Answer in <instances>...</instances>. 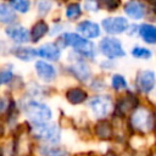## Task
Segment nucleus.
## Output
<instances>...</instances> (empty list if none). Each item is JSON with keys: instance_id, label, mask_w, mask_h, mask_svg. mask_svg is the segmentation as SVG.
I'll list each match as a JSON object with an SVG mask.
<instances>
[{"instance_id": "nucleus-35", "label": "nucleus", "mask_w": 156, "mask_h": 156, "mask_svg": "<svg viewBox=\"0 0 156 156\" xmlns=\"http://www.w3.org/2000/svg\"><path fill=\"white\" fill-rule=\"evenodd\" d=\"M149 1H150V0H149Z\"/></svg>"}, {"instance_id": "nucleus-2", "label": "nucleus", "mask_w": 156, "mask_h": 156, "mask_svg": "<svg viewBox=\"0 0 156 156\" xmlns=\"http://www.w3.org/2000/svg\"><path fill=\"white\" fill-rule=\"evenodd\" d=\"M61 41L65 43L66 45L72 46L76 51H78L80 55L87 56V57H94L95 56V46L91 41L84 39L83 37L74 34V33H66L60 38Z\"/></svg>"}, {"instance_id": "nucleus-3", "label": "nucleus", "mask_w": 156, "mask_h": 156, "mask_svg": "<svg viewBox=\"0 0 156 156\" xmlns=\"http://www.w3.org/2000/svg\"><path fill=\"white\" fill-rule=\"evenodd\" d=\"M32 132L38 139L45 141L56 143L60 140V130L55 124H49L46 122H33Z\"/></svg>"}, {"instance_id": "nucleus-34", "label": "nucleus", "mask_w": 156, "mask_h": 156, "mask_svg": "<svg viewBox=\"0 0 156 156\" xmlns=\"http://www.w3.org/2000/svg\"><path fill=\"white\" fill-rule=\"evenodd\" d=\"M155 156H156V155H155Z\"/></svg>"}, {"instance_id": "nucleus-18", "label": "nucleus", "mask_w": 156, "mask_h": 156, "mask_svg": "<svg viewBox=\"0 0 156 156\" xmlns=\"http://www.w3.org/2000/svg\"><path fill=\"white\" fill-rule=\"evenodd\" d=\"M95 133L100 139H110L112 136V124L107 121H101L95 127Z\"/></svg>"}, {"instance_id": "nucleus-30", "label": "nucleus", "mask_w": 156, "mask_h": 156, "mask_svg": "<svg viewBox=\"0 0 156 156\" xmlns=\"http://www.w3.org/2000/svg\"><path fill=\"white\" fill-rule=\"evenodd\" d=\"M85 9L88 11H96L99 9V2L96 0H87L85 1Z\"/></svg>"}, {"instance_id": "nucleus-12", "label": "nucleus", "mask_w": 156, "mask_h": 156, "mask_svg": "<svg viewBox=\"0 0 156 156\" xmlns=\"http://www.w3.org/2000/svg\"><path fill=\"white\" fill-rule=\"evenodd\" d=\"M77 30L85 38H96L100 34V28L91 21H83L77 26Z\"/></svg>"}, {"instance_id": "nucleus-27", "label": "nucleus", "mask_w": 156, "mask_h": 156, "mask_svg": "<svg viewBox=\"0 0 156 156\" xmlns=\"http://www.w3.org/2000/svg\"><path fill=\"white\" fill-rule=\"evenodd\" d=\"M121 4V0H99V5H101L104 9L112 11L115 9H117Z\"/></svg>"}, {"instance_id": "nucleus-15", "label": "nucleus", "mask_w": 156, "mask_h": 156, "mask_svg": "<svg viewBox=\"0 0 156 156\" xmlns=\"http://www.w3.org/2000/svg\"><path fill=\"white\" fill-rule=\"evenodd\" d=\"M87 98H88V94L80 88H72L66 93V99L73 105L82 104L83 101L87 100Z\"/></svg>"}, {"instance_id": "nucleus-1", "label": "nucleus", "mask_w": 156, "mask_h": 156, "mask_svg": "<svg viewBox=\"0 0 156 156\" xmlns=\"http://www.w3.org/2000/svg\"><path fill=\"white\" fill-rule=\"evenodd\" d=\"M130 124L139 132L154 130L156 129V113L145 107H139L133 112L130 117Z\"/></svg>"}, {"instance_id": "nucleus-5", "label": "nucleus", "mask_w": 156, "mask_h": 156, "mask_svg": "<svg viewBox=\"0 0 156 156\" xmlns=\"http://www.w3.org/2000/svg\"><path fill=\"white\" fill-rule=\"evenodd\" d=\"M100 50L108 58L124 56V50L122 48V44L116 38H104L100 41Z\"/></svg>"}, {"instance_id": "nucleus-29", "label": "nucleus", "mask_w": 156, "mask_h": 156, "mask_svg": "<svg viewBox=\"0 0 156 156\" xmlns=\"http://www.w3.org/2000/svg\"><path fill=\"white\" fill-rule=\"evenodd\" d=\"M12 79V73L10 71H1L0 72V84H6Z\"/></svg>"}, {"instance_id": "nucleus-4", "label": "nucleus", "mask_w": 156, "mask_h": 156, "mask_svg": "<svg viewBox=\"0 0 156 156\" xmlns=\"http://www.w3.org/2000/svg\"><path fill=\"white\" fill-rule=\"evenodd\" d=\"M24 111L32 122H48L51 118V110L45 104L38 101L28 102Z\"/></svg>"}, {"instance_id": "nucleus-9", "label": "nucleus", "mask_w": 156, "mask_h": 156, "mask_svg": "<svg viewBox=\"0 0 156 156\" xmlns=\"http://www.w3.org/2000/svg\"><path fill=\"white\" fill-rule=\"evenodd\" d=\"M155 85V73L152 71H140L136 76V87L141 93H149Z\"/></svg>"}, {"instance_id": "nucleus-8", "label": "nucleus", "mask_w": 156, "mask_h": 156, "mask_svg": "<svg viewBox=\"0 0 156 156\" xmlns=\"http://www.w3.org/2000/svg\"><path fill=\"white\" fill-rule=\"evenodd\" d=\"M136 108H138V99H136V96H134L133 94H128V95L123 96L117 102L116 112L121 117H123L127 113H130V112L135 111Z\"/></svg>"}, {"instance_id": "nucleus-21", "label": "nucleus", "mask_w": 156, "mask_h": 156, "mask_svg": "<svg viewBox=\"0 0 156 156\" xmlns=\"http://www.w3.org/2000/svg\"><path fill=\"white\" fill-rule=\"evenodd\" d=\"M16 15L12 9L5 4H0V22L1 23H11L15 21Z\"/></svg>"}, {"instance_id": "nucleus-6", "label": "nucleus", "mask_w": 156, "mask_h": 156, "mask_svg": "<svg viewBox=\"0 0 156 156\" xmlns=\"http://www.w3.org/2000/svg\"><path fill=\"white\" fill-rule=\"evenodd\" d=\"M102 27L110 34H119L128 28V21L124 17H108L102 21Z\"/></svg>"}, {"instance_id": "nucleus-7", "label": "nucleus", "mask_w": 156, "mask_h": 156, "mask_svg": "<svg viewBox=\"0 0 156 156\" xmlns=\"http://www.w3.org/2000/svg\"><path fill=\"white\" fill-rule=\"evenodd\" d=\"M93 113L98 117H105L111 108V99L108 96H96L89 102Z\"/></svg>"}, {"instance_id": "nucleus-16", "label": "nucleus", "mask_w": 156, "mask_h": 156, "mask_svg": "<svg viewBox=\"0 0 156 156\" xmlns=\"http://www.w3.org/2000/svg\"><path fill=\"white\" fill-rule=\"evenodd\" d=\"M139 34L144 39V41L149 44H155L156 43V28L152 24L144 23L139 27Z\"/></svg>"}, {"instance_id": "nucleus-25", "label": "nucleus", "mask_w": 156, "mask_h": 156, "mask_svg": "<svg viewBox=\"0 0 156 156\" xmlns=\"http://www.w3.org/2000/svg\"><path fill=\"white\" fill-rule=\"evenodd\" d=\"M29 0H11V6L20 12H27L29 10Z\"/></svg>"}, {"instance_id": "nucleus-19", "label": "nucleus", "mask_w": 156, "mask_h": 156, "mask_svg": "<svg viewBox=\"0 0 156 156\" xmlns=\"http://www.w3.org/2000/svg\"><path fill=\"white\" fill-rule=\"evenodd\" d=\"M48 30H49V27L45 22H43V21L37 22L30 30V39L33 41H38L48 33Z\"/></svg>"}, {"instance_id": "nucleus-24", "label": "nucleus", "mask_w": 156, "mask_h": 156, "mask_svg": "<svg viewBox=\"0 0 156 156\" xmlns=\"http://www.w3.org/2000/svg\"><path fill=\"white\" fill-rule=\"evenodd\" d=\"M66 16L69 20H76L80 16V6L78 4H71L66 9Z\"/></svg>"}, {"instance_id": "nucleus-31", "label": "nucleus", "mask_w": 156, "mask_h": 156, "mask_svg": "<svg viewBox=\"0 0 156 156\" xmlns=\"http://www.w3.org/2000/svg\"><path fill=\"white\" fill-rule=\"evenodd\" d=\"M6 108V101L4 99H0V112H2Z\"/></svg>"}, {"instance_id": "nucleus-10", "label": "nucleus", "mask_w": 156, "mask_h": 156, "mask_svg": "<svg viewBox=\"0 0 156 156\" xmlns=\"http://www.w3.org/2000/svg\"><path fill=\"white\" fill-rule=\"evenodd\" d=\"M35 71H37L38 77L45 82H51L56 77V71L54 66L44 61L35 62Z\"/></svg>"}, {"instance_id": "nucleus-22", "label": "nucleus", "mask_w": 156, "mask_h": 156, "mask_svg": "<svg viewBox=\"0 0 156 156\" xmlns=\"http://www.w3.org/2000/svg\"><path fill=\"white\" fill-rule=\"evenodd\" d=\"M43 156H66V151L61 147H54V146H45L40 150Z\"/></svg>"}, {"instance_id": "nucleus-17", "label": "nucleus", "mask_w": 156, "mask_h": 156, "mask_svg": "<svg viewBox=\"0 0 156 156\" xmlns=\"http://www.w3.org/2000/svg\"><path fill=\"white\" fill-rule=\"evenodd\" d=\"M71 69H72V72L74 73V76H76L78 79H80L82 82L88 80L89 77H90V69H89V67H88L83 61H77V62H74L73 66L71 67Z\"/></svg>"}, {"instance_id": "nucleus-14", "label": "nucleus", "mask_w": 156, "mask_h": 156, "mask_svg": "<svg viewBox=\"0 0 156 156\" xmlns=\"http://www.w3.org/2000/svg\"><path fill=\"white\" fill-rule=\"evenodd\" d=\"M124 12L134 20H140L145 16V6L140 2L130 1L124 5Z\"/></svg>"}, {"instance_id": "nucleus-13", "label": "nucleus", "mask_w": 156, "mask_h": 156, "mask_svg": "<svg viewBox=\"0 0 156 156\" xmlns=\"http://www.w3.org/2000/svg\"><path fill=\"white\" fill-rule=\"evenodd\" d=\"M38 55L43 58H46L50 61H56L60 57V48L52 43L44 44L38 49Z\"/></svg>"}, {"instance_id": "nucleus-32", "label": "nucleus", "mask_w": 156, "mask_h": 156, "mask_svg": "<svg viewBox=\"0 0 156 156\" xmlns=\"http://www.w3.org/2000/svg\"><path fill=\"white\" fill-rule=\"evenodd\" d=\"M2 133H4V128H2L1 126H0V136L2 135Z\"/></svg>"}, {"instance_id": "nucleus-23", "label": "nucleus", "mask_w": 156, "mask_h": 156, "mask_svg": "<svg viewBox=\"0 0 156 156\" xmlns=\"http://www.w3.org/2000/svg\"><path fill=\"white\" fill-rule=\"evenodd\" d=\"M111 84H112V88L115 90H122V89H126L127 88V82H126L124 77L121 76V74H115L112 77Z\"/></svg>"}, {"instance_id": "nucleus-26", "label": "nucleus", "mask_w": 156, "mask_h": 156, "mask_svg": "<svg viewBox=\"0 0 156 156\" xmlns=\"http://www.w3.org/2000/svg\"><path fill=\"white\" fill-rule=\"evenodd\" d=\"M132 55L136 58H149L151 56V51L146 48H140V46H135L132 50Z\"/></svg>"}, {"instance_id": "nucleus-11", "label": "nucleus", "mask_w": 156, "mask_h": 156, "mask_svg": "<svg viewBox=\"0 0 156 156\" xmlns=\"http://www.w3.org/2000/svg\"><path fill=\"white\" fill-rule=\"evenodd\" d=\"M6 34L16 43H27L29 40L28 30L22 26H11L6 29Z\"/></svg>"}, {"instance_id": "nucleus-20", "label": "nucleus", "mask_w": 156, "mask_h": 156, "mask_svg": "<svg viewBox=\"0 0 156 156\" xmlns=\"http://www.w3.org/2000/svg\"><path fill=\"white\" fill-rule=\"evenodd\" d=\"M15 55L17 58L22 61H32L38 55V51H35L32 48H17L15 50Z\"/></svg>"}, {"instance_id": "nucleus-33", "label": "nucleus", "mask_w": 156, "mask_h": 156, "mask_svg": "<svg viewBox=\"0 0 156 156\" xmlns=\"http://www.w3.org/2000/svg\"><path fill=\"white\" fill-rule=\"evenodd\" d=\"M0 156H1V152H0Z\"/></svg>"}, {"instance_id": "nucleus-28", "label": "nucleus", "mask_w": 156, "mask_h": 156, "mask_svg": "<svg viewBox=\"0 0 156 156\" xmlns=\"http://www.w3.org/2000/svg\"><path fill=\"white\" fill-rule=\"evenodd\" d=\"M38 11L41 15H45L50 9H51V1L50 0H38Z\"/></svg>"}]
</instances>
